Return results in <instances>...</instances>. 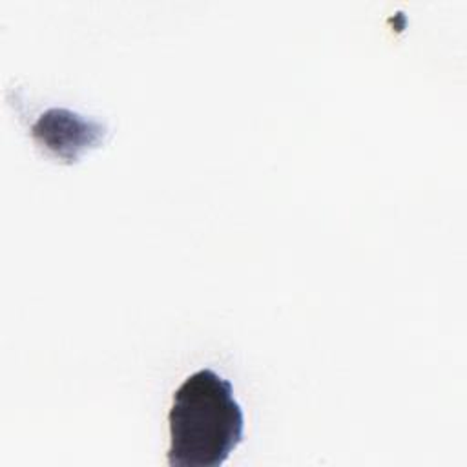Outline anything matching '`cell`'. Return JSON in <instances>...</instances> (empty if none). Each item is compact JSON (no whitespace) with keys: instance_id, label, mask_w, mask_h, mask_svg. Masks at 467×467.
I'll use <instances>...</instances> for the list:
<instances>
[{"instance_id":"1","label":"cell","mask_w":467,"mask_h":467,"mask_svg":"<svg viewBox=\"0 0 467 467\" xmlns=\"http://www.w3.org/2000/svg\"><path fill=\"white\" fill-rule=\"evenodd\" d=\"M168 423L170 467H219L244 432V414L232 383L212 368H201L179 385Z\"/></svg>"}]
</instances>
